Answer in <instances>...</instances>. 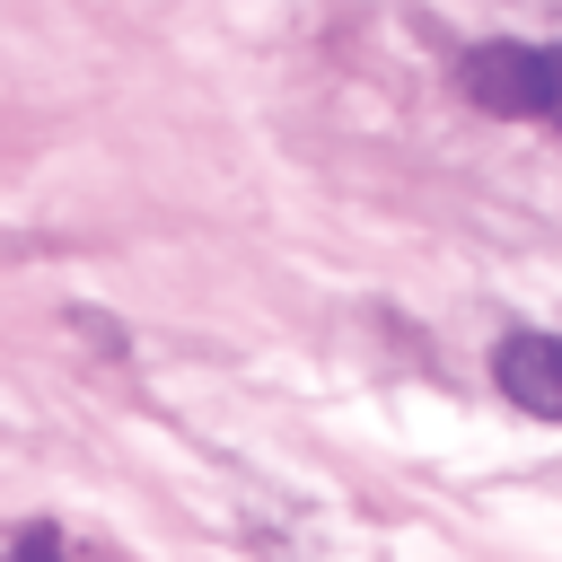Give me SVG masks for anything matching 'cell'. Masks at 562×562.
Instances as JSON below:
<instances>
[{
  "mask_svg": "<svg viewBox=\"0 0 562 562\" xmlns=\"http://www.w3.org/2000/svg\"><path fill=\"white\" fill-rule=\"evenodd\" d=\"M457 88H465L483 114L544 123V114H553V44H474V53L457 61Z\"/></svg>",
  "mask_w": 562,
  "mask_h": 562,
  "instance_id": "obj_1",
  "label": "cell"
},
{
  "mask_svg": "<svg viewBox=\"0 0 562 562\" xmlns=\"http://www.w3.org/2000/svg\"><path fill=\"white\" fill-rule=\"evenodd\" d=\"M492 386L536 413V422H562V334H509L492 351Z\"/></svg>",
  "mask_w": 562,
  "mask_h": 562,
  "instance_id": "obj_2",
  "label": "cell"
},
{
  "mask_svg": "<svg viewBox=\"0 0 562 562\" xmlns=\"http://www.w3.org/2000/svg\"><path fill=\"white\" fill-rule=\"evenodd\" d=\"M9 562H79V553H70V544H61V536H53V527H26V536H18V553H9Z\"/></svg>",
  "mask_w": 562,
  "mask_h": 562,
  "instance_id": "obj_3",
  "label": "cell"
},
{
  "mask_svg": "<svg viewBox=\"0 0 562 562\" xmlns=\"http://www.w3.org/2000/svg\"><path fill=\"white\" fill-rule=\"evenodd\" d=\"M544 123H562V44H553V114Z\"/></svg>",
  "mask_w": 562,
  "mask_h": 562,
  "instance_id": "obj_4",
  "label": "cell"
}]
</instances>
